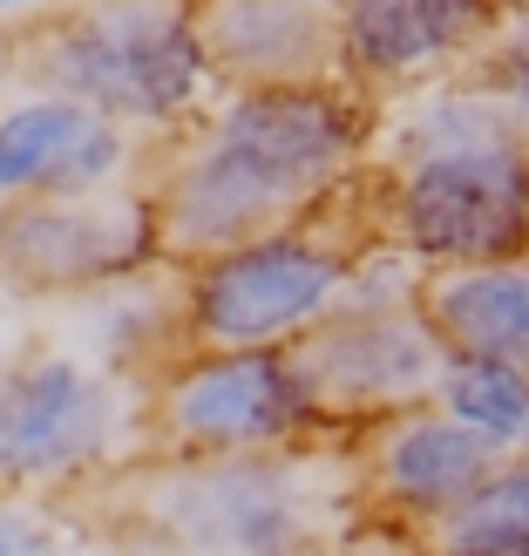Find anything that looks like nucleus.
I'll list each match as a JSON object with an SVG mask.
<instances>
[{
  "mask_svg": "<svg viewBox=\"0 0 529 556\" xmlns=\"http://www.w3.org/2000/svg\"><path fill=\"white\" fill-rule=\"evenodd\" d=\"M380 102L353 81L225 89L198 123L150 150V204L163 258L198 265L231 244L313 225L374 170Z\"/></svg>",
  "mask_w": 529,
  "mask_h": 556,
  "instance_id": "nucleus-1",
  "label": "nucleus"
},
{
  "mask_svg": "<svg viewBox=\"0 0 529 556\" xmlns=\"http://www.w3.org/2000/svg\"><path fill=\"white\" fill-rule=\"evenodd\" d=\"M81 509L116 549L156 556H332L367 516L353 441L340 434L278 455H150Z\"/></svg>",
  "mask_w": 529,
  "mask_h": 556,
  "instance_id": "nucleus-2",
  "label": "nucleus"
},
{
  "mask_svg": "<svg viewBox=\"0 0 529 556\" xmlns=\"http://www.w3.org/2000/svg\"><path fill=\"white\" fill-rule=\"evenodd\" d=\"M8 75L102 109L143 143H171L225 96L198 0H75L35 27L8 35Z\"/></svg>",
  "mask_w": 529,
  "mask_h": 556,
  "instance_id": "nucleus-3",
  "label": "nucleus"
},
{
  "mask_svg": "<svg viewBox=\"0 0 529 556\" xmlns=\"http://www.w3.org/2000/svg\"><path fill=\"white\" fill-rule=\"evenodd\" d=\"M150 462V387L68 340H21L0 359V495L81 509Z\"/></svg>",
  "mask_w": 529,
  "mask_h": 556,
  "instance_id": "nucleus-4",
  "label": "nucleus"
},
{
  "mask_svg": "<svg viewBox=\"0 0 529 556\" xmlns=\"http://www.w3.org/2000/svg\"><path fill=\"white\" fill-rule=\"evenodd\" d=\"M360 190L313 225L231 244L217 258L184 265V332L190 346H299L347 305L353 265L367 252Z\"/></svg>",
  "mask_w": 529,
  "mask_h": 556,
  "instance_id": "nucleus-5",
  "label": "nucleus"
},
{
  "mask_svg": "<svg viewBox=\"0 0 529 556\" xmlns=\"http://www.w3.org/2000/svg\"><path fill=\"white\" fill-rule=\"evenodd\" d=\"M360 204L374 238L401 244L428 271L529 258V136L367 170Z\"/></svg>",
  "mask_w": 529,
  "mask_h": 556,
  "instance_id": "nucleus-6",
  "label": "nucleus"
},
{
  "mask_svg": "<svg viewBox=\"0 0 529 556\" xmlns=\"http://www.w3.org/2000/svg\"><path fill=\"white\" fill-rule=\"evenodd\" d=\"M326 434L292 346H190L150 380V455H278Z\"/></svg>",
  "mask_w": 529,
  "mask_h": 556,
  "instance_id": "nucleus-7",
  "label": "nucleus"
},
{
  "mask_svg": "<svg viewBox=\"0 0 529 556\" xmlns=\"http://www.w3.org/2000/svg\"><path fill=\"white\" fill-rule=\"evenodd\" d=\"M150 265H171L150 184H116L89 198H27L0 217V286L21 305H75Z\"/></svg>",
  "mask_w": 529,
  "mask_h": 556,
  "instance_id": "nucleus-8",
  "label": "nucleus"
},
{
  "mask_svg": "<svg viewBox=\"0 0 529 556\" xmlns=\"http://www.w3.org/2000/svg\"><path fill=\"white\" fill-rule=\"evenodd\" d=\"M313 407L332 434H367L374 421H394L407 407H428L449 346L428 326L421 305H340L313 340L292 346Z\"/></svg>",
  "mask_w": 529,
  "mask_h": 556,
  "instance_id": "nucleus-9",
  "label": "nucleus"
},
{
  "mask_svg": "<svg viewBox=\"0 0 529 556\" xmlns=\"http://www.w3.org/2000/svg\"><path fill=\"white\" fill-rule=\"evenodd\" d=\"M150 170V143L123 123H109L102 109L54 96V89H27L8 75L0 89V198L27 204V198H89V190H116V184H143Z\"/></svg>",
  "mask_w": 529,
  "mask_h": 556,
  "instance_id": "nucleus-10",
  "label": "nucleus"
},
{
  "mask_svg": "<svg viewBox=\"0 0 529 556\" xmlns=\"http://www.w3.org/2000/svg\"><path fill=\"white\" fill-rule=\"evenodd\" d=\"M509 455H495L476 428H462L449 407H407L394 421H374L367 434H353V476L360 503L380 522L428 536L441 516H455Z\"/></svg>",
  "mask_w": 529,
  "mask_h": 556,
  "instance_id": "nucleus-11",
  "label": "nucleus"
},
{
  "mask_svg": "<svg viewBox=\"0 0 529 556\" xmlns=\"http://www.w3.org/2000/svg\"><path fill=\"white\" fill-rule=\"evenodd\" d=\"M503 14V0H340V81L374 102L428 89L476 68Z\"/></svg>",
  "mask_w": 529,
  "mask_h": 556,
  "instance_id": "nucleus-12",
  "label": "nucleus"
},
{
  "mask_svg": "<svg viewBox=\"0 0 529 556\" xmlns=\"http://www.w3.org/2000/svg\"><path fill=\"white\" fill-rule=\"evenodd\" d=\"M198 27L225 89L340 81V0H198Z\"/></svg>",
  "mask_w": 529,
  "mask_h": 556,
  "instance_id": "nucleus-13",
  "label": "nucleus"
},
{
  "mask_svg": "<svg viewBox=\"0 0 529 556\" xmlns=\"http://www.w3.org/2000/svg\"><path fill=\"white\" fill-rule=\"evenodd\" d=\"M75 353L102 359L129 380H156L177 353H190V332H184V265H150L123 278V286H102L89 299L62 305V332Z\"/></svg>",
  "mask_w": 529,
  "mask_h": 556,
  "instance_id": "nucleus-14",
  "label": "nucleus"
},
{
  "mask_svg": "<svg viewBox=\"0 0 529 556\" xmlns=\"http://www.w3.org/2000/svg\"><path fill=\"white\" fill-rule=\"evenodd\" d=\"M421 313H428V326L441 332L449 353L529 367V258L428 271Z\"/></svg>",
  "mask_w": 529,
  "mask_h": 556,
  "instance_id": "nucleus-15",
  "label": "nucleus"
},
{
  "mask_svg": "<svg viewBox=\"0 0 529 556\" xmlns=\"http://www.w3.org/2000/svg\"><path fill=\"white\" fill-rule=\"evenodd\" d=\"M421 543L434 556H449V549H489V543H529V455H509L455 516H441Z\"/></svg>",
  "mask_w": 529,
  "mask_h": 556,
  "instance_id": "nucleus-16",
  "label": "nucleus"
},
{
  "mask_svg": "<svg viewBox=\"0 0 529 556\" xmlns=\"http://www.w3.org/2000/svg\"><path fill=\"white\" fill-rule=\"evenodd\" d=\"M476 75L495 89V102L516 116V129L529 136V8H509L503 27L489 35V48L476 54Z\"/></svg>",
  "mask_w": 529,
  "mask_h": 556,
  "instance_id": "nucleus-17",
  "label": "nucleus"
},
{
  "mask_svg": "<svg viewBox=\"0 0 529 556\" xmlns=\"http://www.w3.org/2000/svg\"><path fill=\"white\" fill-rule=\"evenodd\" d=\"M0 556H75V522L54 503L0 495Z\"/></svg>",
  "mask_w": 529,
  "mask_h": 556,
  "instance_id": "nucleus-18",
  "label": "nucleus"
},
{
  "mask_svg": "<svg viewBox=\"0 0 529 556\" xmlns=\"http://www.w3.org/2000/svg\"><path fill=\"white\" fill-rule=\"evenodd\" d=\"M332 556H428V543L414 536V530H401V522H380V516H360L353 530H347V543L332 549Z\"/></svg>",
  "mask_w": 529,
  "mask_h": 556,
  "instance_id": "nucleus-19",
  "label": "nucleus"
},
{
  "mask_svg": "<svg viewBox=\"0 0 529 556\" xmlns=\"http://www.w3.org/2000/svg\"><path fill=\"white\" fill-rule=\"evenodd\" d=\"M62 8H75V0H0V35H21V27H35Z\"/></svg>",
  "mask_w": 529,
  "mask_h": 556,
  "instance_id": "nucleus-20",
  "label": "nucleus"
},
{
  "mask_svg": "<svg viewBox=\"0 0 529 556\" xmlns=\"http://www.w3.org/2000/svg\"><path fill=\"white\" fill-rule=\"evenodd\" d=\"M14 319H21V299H14L8 286H0V359L14 353Z\"/></svg>",
  "mask_w": 529,
  "mask_h": 556,
  "instance_id": "nucleus-21",
  "label": "nucleus"
},
{
  "mask_svg": "<svg viewBox=\"0 0 529 556\" xmlns=\"http://www.w3.org/2000/svg\"><path fill=\"white\" fill-rule=\"evenodd\" d=\"M434 556V549H428ZM449 556H529V543H489V549H449Z\"/></svg>",
  "mask_w": 529,
  "mask_h": 556,
  "instance_id": "nucleus-22",
  "label": "nucleus"
},
{
  "mask_svg": "<svg viewBox=\"0 0 529 556\" xmlns=\"http://www.w3.org/2000/svg\"><path fill=\"white\" fill-rule=\"evenodd\" d=\"M0 89H8V35H0Z\"/></svg>",
  "mask_w": 529,
  "mask_h": 556,
  "instance_id": "nucleus-23",
  "label": "nucleus"
},
{
  "mask_svg": "<svg viewBox=\"0 0 529 556\" xmlns=\"http://www.w3.org/2000/svg\"><path fill=\"white\" fill-rule=\"evenodd\" d=\"M503 8H529V0H503Z\"/></svg>",
  "mask_w": 529,
  "mask_h": 556,
  "instance_id": "nucleus-24",
  "label": "nucleus"
}]
</instances>
